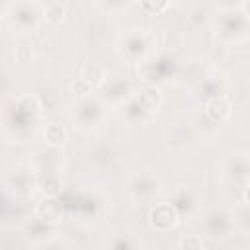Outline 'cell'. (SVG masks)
Instances as JSON below:
<instances>
[{"label": "cell", "instance_id": "4fadbf2b", "mask_svg": "<svg viewBox=\"0 0 250 250\" xmlns=\"http://www.w3.org/2000/svg\"><path fill=\"white\" fill-rule=\"evenodd\" d=\"M64 213V203H61L55 195H45L37 205H35V217L39 221H45L49 225H55L62 219Z\"/></svg>", "mask_w": 250, "mask_h": 250}, {"label": "cell", "instance_id": "9c48e42d", "mask_svg": "<svg viewBox=\"0 0 250 250\" xmlns=\"http://www.w3.org/2000/svg\"><path fill=\"white\" fill-rule=\"evenodd\" d=\"M221 174L232 184H246L250 180V156L242 152H232L221 162Z\"/></svg>", "mask_w": 250, "mask_h": 250}, {"label": "cell", "instance_id": "9a60e30c", "mask_svg": "<svg viewBox=\"0 0 250 250\" xmlns=\"http://www.w3.org/2000/svg\"><path fill=\"white\" fill-rule=\"evenodd\" d=\"M230 113V104L221 98V96H215L211 100H207L205 104V115H209V119L213 123H223Z\"/></svg>", "mask_w": 250, "mask_h": 250}, {"label": "cell", "instance_id": "d6986e66", "mask_svg": "<svg viewBox=\"0 0 250 250\" xmlns=\"http://www.w3.org/2000/svg\"><path fill=\"white\" fill-rule=\"evenodd\" d=\"M139 2L150 14H162L168 8V4H170V0H139Z\"/></svg>", "mask_w": 250, "mask_h": 250}, {"label": "cell", "instance_id": "ffe728a7", "mask_svg": "<svg viewBox=\"0 0 250 250\" xmlns=\"http://www.w3.org/2000/svg\"><path fill=\"white\" fill-rule=\"evenodd\" d=\"M178 246H180V248H205L207 242H205L203 238H199V236H184V238L178 242Z\"/></svg>", "mask_w": 250, "mask_h": 250}, {"label": "cell", "instance_id": "6da1fadb", "mask_svg": "<svg viewBox=\"0 0 250 250\" xmlns=\"http://www.w3.org/2000/svg\"><path fill=\"white\" fill-rule=\"evenodd\" d=\"M41 115V102L37 96L25 94L12 100V107L4 109V133L16 139V143L25 141L33 135L35 123Z\"/></svg>", "mask_w": 250, "mask_h": 250}, {"label": "cell", "instance_id": "52a82bcc", "mask_svg": "<svg viewBox=\"0 0 250 250\" xmlns=\"http://www.w3.org/2000/svg\"><path fill=\"white\" fill-rule=\"evenodd\" d=\"M105 111V104L102 102V98H92V96H84L80 98L74 107H72V119L76 123V127L80 129H92L96 127Z\"/></svg>", "mask_w": 250, "mask_h": 250}, {"label": "cell", "instance_id": "ba28073f", "mask_svg": "<svg viewBox=\"0 0 250 250\" xmlns=\"http://www.w3.org/2000/svg\"><path fill=\"white\" fill-rule=\"evenodd\" d=\"M125 189L135 199H146L158 191V180L150 170H135L127 176Z\"/></svg>", "mask_w": 250, "mask_h": 250}, {"label": "cell", "instance_id": "ac0fdd59", "mask_svg": "<svg viewBox=\"0 0 250 250\" xmlns=\"http://www.w3.org/2000/svg\"><path fill=\"white\" fill-rule=\"evenodd\" d=\"M45 20L49 23H61L64 20V8L61 4H49L45 8Z\"/></svg>", "mask_w": 250, "mask_h": 250}, {"label": "cell", "instance_id": "7402d4cb", "mask_svg": "<svg viewBox=\"0 0 250 250\" xmlns=\"http://www.w3.org/2000/svg\"><path fill=\"white\" fill-rule=\"evenodd\" d=\"M217 6L221 10H240L244 6V0H217Z\"/></svg>", "mask_w": 250, "mask_h": 250}, {"label": "cell", "instance_id": "2e32d148", "mask_svg": "<svg viewBox=\"0 0 250 250\" xmlns=\"http://www.w3.org/2000/svg\"><path fill=\"white\" fill-rule=\"evenodd\" d=\"M80 78L92 88V90H100L107 78V70L102 64H86L80 72Z\"/></svg>", "mask_w": 250, "mask_h": 250}, {"label": "cell", "instance_id": "603a6c76", "mask_svg": "<svg viewBox=\"0 0 250 250\" xmlns=\"http://www.w3.org/2000/svg\"><path fill=\"white\" fill-rule=\"evenodd\" d=\"M242 197H244V201H246V203H250V180L244 184V191H242Z\"/></svg>", "mask_w": 250, "mask_h": 250}, {"label": "cell", "instance_id": "5bb4252c", "mask_svg": "<svg viewBox=\"0 0 250 250\" xmlns=\"http://www.w3.org/2000/svg\"><path fill=\"white\" fill-rule=\"evenodd\" d=\"M174 205H176V209L180 211V217H191L195 211H197V207H199V199H197V195H195V191L193 189H189V188H178L174 193H172V199H170Z\"/></svg>", "mask_w": 250, "mask_h": 250}, {"label": "cell", "instance_id": "7a4b0ae2", "mask_svg": "<svg viewBox=\"0 0 250 250\" xmlns=\"http://www.w3.org/2000/svg\"><path fill=\"white\" fill-rule=\"evenodd\" d=\"M121 115L131 125L146 123L160 107V92L156 86H146L137 94H131L121 105Z\"/></svg>", "mask_w": 250, "mask_h": 250}, {"label": "cell", "instance_id": "e0dca14e", "mask_svg": "<svg viewBox=\"0 0 250 250\" xmlns=\"http://www.w3.org/2000/svg\"><path fill=\"white\" fill-rule=\"evenodd\" d=\"M66 141V131L59 123H51L45 127V143L51 146H61Z\"/></svg>", "mask_w": 250, "mask_h": 250}, {"label": "cell", "instance_id": "8992f818", "mask_svg": "<svg viewBox=\"0 0 250 250\" xmlns=\"http://www.w3.org/2000/svg\"><path fill=\"white\" fill-rule=\"evenodd\" d=\"M248 23L250 18L244 14V10H221L215 21V29L221 39L234 41L248 31Z\"/></svg>", "mask_w": 250, "mask_h": 250}, {"label": "cell", "instance_id": "277c9868", "mask_svg": "<svg viewBox=\"0 0 250 250\" xmlns=\"http://www.w3.org/2000/svg\"><path fill=\"white\" fill-rule=\"evenodd\" d=\"M45 18V8L35 0H18L6 8V20L14 33H33Z\"/></svg>", "mask_w": 250, "mask_h": 250}, {"label": "cell", "instance_id": "30bf717a", "mask_svg": "<svg viewBox=\"0 0 250 250\" xmlns=\"http://www.w3.org/2000/svg\"><path fill=\"white\" fill-rule=\"evenodd\" d=\"M203 227L207 230V236L217 238V240L219 238H227L236 229L232 213H229L225 209H211L203 219Z\"/></svg>", "mask_w": 250, "mask_h": 250}, {"label": "cell", "instance_id": "3957f363", "mask_svg": "<svg viewBox=\"0 0 250 250\" xmlns=\"http://www.w3.org/2000/svg\"><path fill=\"white\" fill-rule=\"evenodd\" d=\"M176 70H178V57L170 49L150 51L139 62V76L146 84L166 82L176 74Z\"/></svg>", "mask_w": 250, "mask_h": 250}, {"label": "cell", "instance_id": "5b68a950", "mask_svg": "<svg viewBox=\"0 0 250 250\" xmlns=\"http://www.w3.org/2000/svg\"><path fill=\"white\" fill-rule=\"evenodd\" d=\"M152 49L150 35L145 29H129L117 41V55L127 62H141Z\"/></svg>", "mask_w": 250, "mask_h": 250}, {"label": "cell", "instance_id": "8fae6325", "mask_svg": "<svg viewBox=\"0 0 250 250\" xmlns=\"http://www.w3.org/2000/svg\"><path fill=\"white\" fill-rule=\"evenodd\" d=\"M100 90H102L100 98L105 105H121L131 96V88H129V82L125 76H109L107 74V78Z\"/></svg>", "mask_w": 250, "mask_h": 250}, {"label": "cell", "instance_id": "44dd1931", "mask_svg": "<svg viewBox=\"0 0 250 250\" xmlns=\"http://www.w3.org/2000/svg\"><path fill=\"white\" fill-rule=\"evenodd\" d=\"M14 57H16L20 62H27V61L33 57V51H31L27 45H21V47H18V49L14 51Z\"/></svg>", "mask_w": 250, "mask_h": 250}, {"label": "cell", "instance_id": "7c38bea8", "mask_svg": "<svg viewBox=\"0 0 250 250\" xmlns=\"http://www.w3.org/2000/svg\"><path fill=\"white\" fill-rule=\"evenodd\" d=\"M180 211L172 201H160L148 213V221L156 230H172L180 223Z\"/></svg>", "mask_w": 250, "mask_h": 250}]
</instances>
